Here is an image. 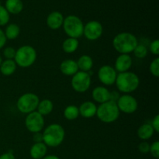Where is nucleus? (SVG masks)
<instances>
[{"label":"nucleus","mask_w":159,"mask_h":159,"mask_svg":"<svg viewBox=\"0 0 159 159\" xmlns=\"http://www.w3.org/2000/svg\"><path fill=\"white\" fill-rule=\"evenodd\" d=\"M64 32L68 37L79 39L83 36L84 23L79 16L75 15H69L64 19Z\"/></svg>","instance_id":"6"},{"label":"nucleus","mask_w":159,"mask_h":159,"mask_svg":"<svg viewBox=\"0 0 159 159\" xmlns=\"http://www.w3.org/2000/svg\"><path fill=\"white\" fill-rule=\"evenodd\" d=\"M149 51L152 54H153L154 55L158 56L159 54V40L158 39L153 40L152 43H150V46H149Z\"/></svg>","instance_id":"32"},{"label":"nucleus","mask_w":159,"mask_h":159,"mask_svg":"<svg viewBox=\"0 0 159 159\" xmlns=\"http://www.w3.org/2000/svg\"><path fill=\"white\" fill-rule=\"evenodd\" d=\"M103 33L102 25L96 20H92L84 25L83 35L89 40H96L100 38Z\"/></svg>","instance_id":"11"},{"label":"nucleus","mask_w":159,"mask_h":159,"mask_svg":"<svg viewBox=\"0 0 159 159\" xmlns=\"http://www.w3.org/2000/svg\"><path fill=\"white\" fill-rule=\"evenodd\" d=\"M133 65V60L129 54H120L115 61L114 68L116 72L122 73L128 71Z\"/></svg>","instance_id":"13"},{"label":"nucleus","mask_w":159,"mask_h":159,"mask_svg":"<svg viewBox=\"0 0 159 159\" xmlns=\"http://www.w3.org/2000/svg\"><path fill=\"white\" fill-rule=\"evenodd\" d=\"M40 99L35 93H26L19 97L16 102V107L19 111L24 114H29L36 111Z\"/></svg>","instance_id":"7"},{"label":"nucleus","mask_w":159,"mask_h":159,"mask_svg":"<svg viewBox=\"0 0 159 159\" xmlns=\"http://www.w3.org/2000/svg\"><path fill=\"white\" fill-rule=\"evenodd\" d=\"M76 62H77L79 70L81 71L88 72L93 67V58L89 55H87V54H84V55L81 56Z\"/></svg>","instance_id":"22"},{"label":"nucleus","mask_w":159,"mask_h":159,"mask_svg":"<svg viewBox=\"0 0 159 159\" xmlns=\"http://www.w3.org/2000/svg\"><path fill=\"white\" fill-rule=\"evenodd\" d=\"M138 150H139V152L142 154L148 153L149 150H150V144L144 141L143 142L140 143V144H138Z\"/></svg>","instance_id":"33"},{"label":"nucleus","mask_w":159,"mask_h":159,"mask_svg":"<svg viewBox=\"0 0 159 159\" xmlns=\"http://www.w3.org/2000/svg\"><path fill=\"white\" fill-rule=\"evenodd\" d=\"M116 102L120 112L126 114H132L135 113L138 108V102L136 98L130 94L121 95Z\"/></svg>","instance_id":"9"},{"label":"nucleus","mask_w":159,"mask_h":159,"mask_svg":"<svg viewBox=\"0 0 159 159\" xmlns=\"http://www.w3.org/2000/svg\"><path fill=\"white\" fill-rule=\"evenodd\" d=\"M91 75L88 72L79 71L72 76L71 87L73 89L79 93H84L88 91L91 85Z\"/></svg>","instance_id":"8"},{"label":"nucleus","mask_w":159,"mask_h":159,"mask_svg":"<svg viewBox=\"0 0 159 159\" xmlns=\"http://www.w3.org/2000/svg\"><path fill=\"white\" fill-rule=\"evenodd\" d=\"M33 141H34V143L43 142V135H42L41 132L34 134V136H33Z\"/></svg>","instance_id":"36"},{"label":"nucleus","mask_w":159,"mask_h":159,"mask_svg":"<svg viewBox=\"0 0 159 159\" xmlns=\"http://www.w3.org/2000/svg\"><path fill=\"white\" fill-rule=\"evenodd\" d=\"M25 126L28 131L30 133L35 134L41 132L44 127L43 116L40 114L37 111H34L29 114H26L25 118Z\"/></svg>","instance_id":"10"},{"label":"nucleus","mask_w":159,"mask_h":159,"mask_svg":"<svg viewBox=\"0 0 159 159\" xmlns=\"http://www.w3.org/2000/svg\"><path fill=\"white\" fill-rule=\"evenodd\" d=\"M138 44V40L136 36L128 32L120 33L113 40V48L120 54H130Z\"/></svg>","instance_id":"1"},{"label":"nucleus","mask_w":159,"mask_h":159,"mask_svg":"<svg viewBox=\"0 0 159 159\" xmlns=\"http://www.w3.org/2000/svg\"><path fill=\"white\" fill-rule=\"evenodd\" d=\"M133 53L134 54V56L138 58L142 59L147 57L148 53V49L147 47L144 44H139L138 43L136 46L135 49L134 50Z\"/></svg>","instance_id":"27"},{"label":"nucleus","mask_w":159,"mask_h":159,"mask_svg":"<svg viewBox=\"0 0 159 159\" xmlns=\"http://www.w3.org/2000/svg\"><path fill=\"white\" fill-rule=\"evenodd\" d=\"M79 116V107L75 105L68 106L64 110V116L68 120H75Z\"/></svg>","instance_id":"26"},{"label":"nucleus","mask_w":159,"mask_h":159,"mask_svg":"<svg viewBox=\"0 0 159 159\" xmlns=\"http://www.w3.org/2000/svg\"><path fill=\"white\" fill-rule=\"evenodd\" d=\"M54 110V103L51 99H44L40 101L37 106V111L42 116L49 115Z\"/></svg>","instance_id":"23"},{"label":"nucleus","mask_w":159,"mask_h":159,"mask_svg":"<svg viewBox=\"0 0 159 159\" xmlns=\"http://www.w3.org/2000/svg\"><path fill=\"white\" fill-rule=\"evenodd\" d=\"M37 51L30 45H23L16 51L14 61L17 66L23 68H30L35 63L37 60Z\"/></svg>","instance_id":"5"},{"label":"nucleus","mask_w":159,"mask_h":159,"mask_svg":"<svg viewBox=\"0 0 159 159\" xmlns=\"http://www.w3.org/2000/svg\"><path fill=\"white\" fill-rule=\"evenodd\" d=\"M137 134H138V137L140 139L145 141L152 138V136L155 134V130L150 124H144L140 126L139 128L138 129Z\"/></svg>","instance_id":"21"},{"label":"nucleus","mask_w":159,"mask_h":159,"mask_svg":"<svg viewBox=\"0 0 159 159\" xmlns=\"http://www.w3.org/2000/svg\"><path fill=\"white\" fill-rule=\"evenodd\" d=\"M17 65L14 60L6 59L3 61L0 66V72L4 76H10L15 73L16 71Z\"/></svg>","instance_id":"20"},{"label":"nucleus","mask_w":159,"mask_h":159,"mask_svg":"<svg viewBox=\"0 0 159 159\" xmlns=\"http://www.w3.org/2000/svg\"><path fill=\"white\" fill-rule=\"evenodd\" d=\"M42 159H60L57 156L54 155H46L45 157H43Z\"/></svg>","instance_id":"38"},{"label":"nucleus","mask_w":159,"mask_h":159,"mask_svg":"<svg viewBox=\"0 0 159 159\" xmlns=\"http://www.w3.org/2000/svg\"><path fill=\"white\" fill-rule=\"evenodd\" d=\"M119 109L116 102L113 100H109L107 102L99 104L97 107L96 115L98 119L105 124H111L115 122L120 116Z\"/></svg>","instance_id":"4"},{"label":"nucleus","mask_w":159,"mask_h":159,"mask_svg":"<svg viewBox=\"0 0 159 159\" xmlns=\"http://www.w3.org/2000/svg\"><path fill=\"white\" fill-rule=\"evenodd\" d=\"M2 61H3L2 57V56L0 55V66H1V65H2Z\"/></svg>","instance_id":"39"},{"label":"nucleus","mask_w":159,"mask_h":159,"mask_svg":"<svg viewBox=\"0 0 159 159\" xmlns=\"http://www.w3.org/2000/svg\"><path fill=\"white\" fill-rule=\"evenodd\" d=\"M149 152L151 155L155 158H159V141H156L155 142L152 143L150 145V150Z\"/></svg>","instance_id":"31"},{"label":"nucleus","mask_w":159,"mask_h":159,"mask_svg":"<svg viewBox=\"0 0 159 159\" xmlns=\"http://www.w3.org/2000/svg\"><path fill=\"white\" fill-rule=\"evenodd\" d=\"M117 72L113 67L110 65H102L98 71L99 82L104 85H112L116 82Z\"/></svg>","instance_id":"12"},{"label":"nucleus","mask_w":159,"mask_h":159,"mask_svg":"<svg viewBox=\"0 0 159 159\" xmlns=\"http://www.w3.org/2000/svg\"><path fill=\"white\" fill-rule=\"evenodd\" d=\"M59 69L64 75L66 76H73L79 71L77 62L73 59H66L61 61Z\"/></svg>","instance_id":"16"},{"label":"nucleus","mask_w":159,"mask_h":159,"mask_svg":"<svg viewBox=\"0 0 159 159\" xmlns=\"http://www.w3.org/2000/svg\"><path fill=\"white\" fill-rule=\"evenodd\" d=\"M10 14L8 12L4 6L0 4V26H4L9 23Z\"/></svg>","instance_id":"28"},{"label":"nucleus","mask_w":159,"mask_h":159,"mask_svg":"<svg viewBox=\"0 0 159 159\" xmlns=\"http://www.w3.org/2000/svg\"><path fill=\"white\" fill-rule=\"evenodd\" d=\"M0 159H16V158L12 152H8L0 155Z\"/></svg>","instance_id":"37"},{"label":"nucleus","mask_w":159,"mask_h":159,"mask_svg":"<svg viewBox=\"0 0 159 159\" xmlns=\"http://www.w3.org/2000/svg\"><path fill=\"white\" fill-rule=\"evenodd\" d=\"M43 142L47 147L56 148L62 144L65 140V131L61 125L58 124H51L43 130Z\"/></svg>","instance_id":"2"},{"label":"nucleus","mask_w":159,"mask_h":159,"mask_svg":"<svg viewBox=\"0 0 159 159\" xmlns=\"http://www.w3.org/2000/svg\"><path fill=\"white\" fill-rule=\"evenodd\" d=\"M79 46V42L78 39L68 37L62 43V49L67 54H72L77 51Z\"/></svg>","instance_id":"24"},{"label":"nucleus","mask_w":159,"mask_h":159,"mask_svg":"<svg viewBox=\"0 0 159 159\" xmlns=\"http://www.w3.org/2000/svg\"><path fill=\"white\" fill-rule=\"evenodd\" d=\"M4 34L7 40H15L20 34V26L16 23H9L6 26Z\"/></svg>","instance_id":"25"},{"label":"nucleus","mask_w":159,"mask_h":159,"mask_svg":"<svg viewBox=\"0 0 159 159\" xmlns=\"http://www.w3.org/2000/svg\"><path fill=\"white\" fill-rule=\"evenodd\" d=\"M16 50L12 47H7L3 50V56L6 59L13 60L16 55Z\"/></svg>","instance_id":"30"},{"label":"nucleus","mask_w":159,"mask_h":159,"mask_svg":"<svg viewBox=\"0 0 159 159\" xmlns=\"http://www.w3.org/2000/svg\"><path fill=\"white\" fill-rule=\"evenodd\" d=\"M48 147L43 142L34 143L30 148V155L33 159H42L47 155Z\"/></svg>","instance_id":"18"},{"label":"nucleus","mask_w":159,"mask_h":159,"mask_svg":"<svg viewBox=\"0 0 159 159\" xmlns=\"http://www.w3.org/2000/svg\"><path fill=\"white\" fill-rule=\"evenodd\" d=\"M64 19L63 14L58 11H54L51 12L47 17L46 23L48 27L53 30L60 29L63 25Z\"/></svg>","instance_id":"14"},{"label":"nucleus","mask_w":159,"mask_h":159,"mask_svg":"<svg viewBox=\"0 0 159 159\" xmlns=\"http://www.w3.org/2000/svg\"><path fill=\"white\" fill-rule=\"evenodd\" d=\"M79 115L83 118L89 119L96 115L97 111V106L91 101H85L82 102L79 107Z\"/></svg>","instance_id":"17"},{"label":"nucleus","mask_w":159,"mask_h":159,"mask_svg":"<svg viewBox=\"0 0 159 159\" xmlns=\"http://www.w3.org/2000/svg\"><path fill=\"white\" fill-rule=\"evenodd\" d=\"M151 125H152V127H153L155 132L158 133L159 132V115L158 114H157L156 116L153 118Z\"/></svg>","instance_id":"34"},{"label":"nucleus","mask_w":159,"mask_h":159,"mask_svg":"<svg viewBox=\"0 0 159 159\" xmlns=\"http://www.w3.org/2000/svg\"><path fill=\"white\" fill-rule=\"evenodd\" d=\"M115 83L119 92L130 94L139 87L140 79L138 75L128 71L117 74Z\"/></svg>","instance_id":"3"},{"label":"nucleus","mask_w":159,"mask_h":159,"mask_svg":"<svg viewBox=\"0 0 159 159\" xmlns=\"http://www.w3.org/2000/svg\"><path fill=\"white\" fill-rule=\"evenodd\" d=\"M151 74L155 77L158 78L159 76V58L158 57H155L150 64L149 66Z\"/></svg>","instance_id":"29"},{"label":"nucleus","mask_w":159,"mask_h":159,"mask_svg":"<svg viewBox=\"0 0 159 159\" xmlns=\"http://www.w3.org/2000/svg\"><path fill=\"white\" fill-rule=\"evenodd\" d=\"M110 95H111V92H110L108 89L104 86L96 87L93 89L92 92L93 99H94L95 102L99 104L110 100Z\"/></svg>","instance_id":"15"},{"label":"nucleus","mask_w":159,"mask_h":159,"mask_svg":"<svg viewBox=\"0 0 159 159\" xmlns=\"http://www.w3.org/2000/svg\"><path fill=\"white\" fill-rule=\"evenodd\" d=\"M5 8L9 14L17 15L23 9V3L22 0H6Z\"/></svg>","instance_id":"19"},{"label":"nucleus","mask_w":159,"mask_h":159,"mask_svg":"<svg viewBox=\"0 0 159 159\" xmlns=\"http://www.w3.org/2000/svg\"><path fill=\"white\" fill-rule=\"evenodd\" d=\"M6 40H7V39H6V36H5L4 30H2L0 28V50L4 48V46L6 43Z\"/></svg>","instance_id":"35"}]
</instances>
